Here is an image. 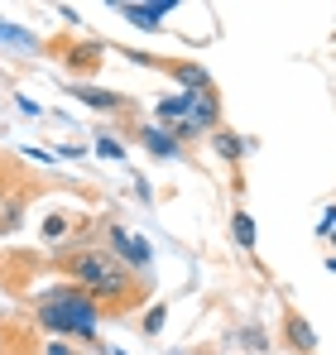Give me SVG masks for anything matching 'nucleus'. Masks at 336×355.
<instances>
[{
  "mask_svg": "<svg viewBox=\"0 0 336 355\" xmlns=\"http://www.w3.org/2000/svg\"><path fill=\"white\" fill-rule=\"evenodd\" d=\"M125 15H130L135 24L154 29V24H159V15H168V5H125Z\"/></svg>",
  "mask_w": 336,
  "mask_h": 355,
  "instance_id": "obj_6",
  "label": "nucleus"
},
{
  "mask_svg": "<svg viewBox=\"0 0 336 355\" xmlns=\"http://www.w3.org/2000/svg\"><path fill=\"white\" fill-rule=\"evenodd\" d=\"M322 231H327V236L336 240V211H327V221H322Z\"/></svg>",
  "mask_w": 336,
  "mask_h": 355,
  "instance_id": "obj_12",
  "label": "nucleus"
},
{
  "mask_svg": "<svg viewBox=\"0 0 336 355\" xmlns=\"http://www.w3.org/2000/svg\"><path fill=\"white\" fill-rule=\"evenodd\" d=\"M144 135H149V149H154V154H173V149H178V144H173V139H164L159 130H144Z\"/></svg>",
  "mask_w": 336,
  "mask_h": 355,
  "instance_id": "obj_9",
  "label": "nucleus"
},
{
  "mask_svg": "<svg viewBox=\"0 0 336 355\" xmlns=\"http://www.w3.org/2000/svg\"><path fill=\"white\" fill-rule=\"evenodd\" d=\"M183 82H187V87H207V72H197V67H183Z\"/></svg>",
  "mask_w": 336,
  "mask_h": 355,
  "instance_id": "obj_10",
  "label": "nucleus"
},
{
  "mask_svg": "<svg viewBox=\"0 0 336 355\" xmlns=\"http://www.w3.org/2000/svg\"><path fill=\"white\" fill-rule=\"evenodd\" d=\"M39 322L49 331H77V336H92L96 331V307L82 293H58L53 302L39 307Z\"/></svg>",
  "mask_w": 336,
  "mask_h": 355,
  "instance_id": "obj_1",
  "label": "nucleus"
},
{
  "mask_svg": "<svg viewBox=\"0 0 336 355\" xmlns=\"http://www.w3.org/2000/svg\"><path fill=\"white\" fill-rule=\"evenodd\" d=\"M217 144H221V154H226V159H235V154H240V139H230V135H221Z\"/></svg>",
  "mask_w": 336,
  "mask_h": 355,
  "instance_id": "obj_11",
  "label": "nucleus"
},
{
  "mask_svg": "<svg viewBox=\"0 0 336 355\" xmlns=\"http://www.w3.org/2000/svg\"><path fill=\"white\" fill-rule=\"evenodd\" d=\"M197 96H202V92H187V96H168V101H159V116H164V120H183L187 111H192V106H197Z\"/></svg>",
  "mask_w": 336,
  "mask_h": 355,
  "instance_id": "obj_4",
  "label": "nucleus"
},
{
  "mask_svg": "<svg viewBox=\"0 0 336 355\" xmlns=\"http://www.w3.org/2000/svg\"><path fill=\"white\" fill-rule=\"evenodd\" d=\"M77 96H82L87 106H101V111H106V106H115V92H101V87H82Z\"/></svg>",
  "mask_w": 336,
  "mask_h": 355,
  "instance_id": "obj_7",
  "label": "nucleus"
},
{
  "mask_svg": "<svg viewBox=\"0 0 336 355\" xmlns=\"http://www.w3.org/2000/svg\"><path fill=\"white\" fill-rule=\"evenodd\" d=\"M111 240H115V250H120L125 259H135V264H144V259H149V245H144V240H130L125 231H111Z\"/></svg>",
  "mask_w": 336,
  "mask_h": 355,
  "instance_id": "obj_5",
  "label": "nucleus"
},
{
  "mask_svg": "<svg viewBox=\"0 0 336 355\" xmlns=\"http://www.w3.org/2000/svg\"><path fill=\"white\" fill-rule=\"evenodd\" d=\"M235 240H240V245H245V250H250V245H255V221H250V216H245V211H240V216H235Z\"/></svg>",
  "mask_w": 336,
  "mask_h": 355,
  "instance_id": "obj_8",
  "label": "nucleus"
},
{
  "mask_svg": "<svg viewBox=\"0 0 336 355\" xmlns=\"http://www.w3.org/2000/svg\"><path fill=\"white\" fill-rule=\"evenodd\" d=\"M283 327H288V341H293V346H298L303 355H308L312 346H317V336H312V327H308V322H303L298 312H288V322H283Z\"/></svg>",
  "mask_w": 336,
  "mask_h": 355,
  "instance_id": "obj_3",
  "label": "nucleus"
},
{
  "mask_svg": "<svg viewBox=\"0 0 336 355\" xmlns=\"http://www.w3.org/2000/svg\"><path fill=\"white\" fill-rule=\"evenodd\" d=\"M72 274L82 279V284H92L96 293H125V274H120V264H111L101 250H87V254H72Z\"/></svg>",
  "mask_w": 336,
  "mask_h": 355,
  "instance_id": "obj_2",
  "label": "nucleus"
}]
</instances>
